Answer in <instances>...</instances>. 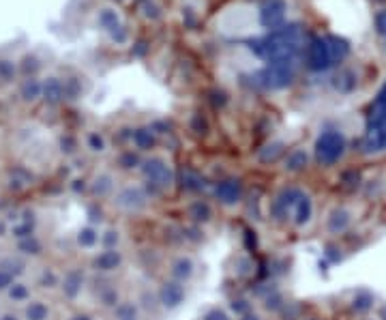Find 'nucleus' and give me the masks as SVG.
Returning a JSON list of instances; mask_svg holds the SVG:
<instances>
[{"instance_id":"1","label":"nucleus","mask_w":386,"mask_h":320,"mask_svg":"<svg viewBox=\"0 0 386 320\" xmlns=\"http://www.w3.org/2000/svg\"><path fill=\"white\" fill-rule=\"evenodd\" d=\"M138 174H140V181L144 183V187L148 189V194L152 196V200L161 198L165 194H172L176 187V181H179L172 159L161 153H150V155L142 157Z\"/></svg>"},{"instance_id":"2","label":"nucleus","mask_w":386,"mask_h":320,"mask_svg":"<svg viewBox=\"0 0 386 320\" xmlns=\"http://www.w3.org/2000/svg\"><path fill=\"white\" fill-rule=\"evenodd\" d=\"M361 148L367 157H378L386 153V84L378 90L375 99L369 105Z\"/></svg>"},{"instance_id":"3","label":"nucleus","mask_w":386,"mask_h":320,"mask_svg":"<svg viewBox=\"0 0 386 320\" xmlns=\"http://www.w3.org/2000/svg\"><path fill=\"white\" fill-rule=\"evenodd\" d=\"M88 286H90V271H88L86 262L84 260L67 262L63 266V280H61L56 299L63 307L86 303Z\"/></svg>"},{"instance_id":"4","label":"nucleus","mask_w":386,"mask_h":320,"mask_svg":"<svg viewBox=\"0 0 386 320\" xmlns=\"http://www.w3.org/2000/svg\"><path fill=\"white\" fill-rule=\"evenodd\" d=\"M150 204H152V196L148 194V189L144 187L142 181L121 183V187L116 189L112 200L107 202V206L121 218H140L150 211Z\"/></svg>"},{"instance_id":"5","label":"nucleus","mask_w":386,"mask_h":320,"mask_svg":"<svg viewBox=\"0 0 386 320\" xmlns=\"http://www.w3.org/2000/svg\"><path fill=\"white\" fill-rule=\"evenodd\" d=\"M129 292L125 290L121 278H107V275H92L90 273V286H88V295H86V303L92 305L97 312H101L105 318L107 314H112L123 299Z\"/></svg>"},{"instance_id":"6","label":"nucleus","mask_w":386,"mask_h":320,"mask_svg":"<svg viewBox=\"0 0 386 320\" xmlns=\"http://www.w3.org/2000/svg\"><path fill=\"white\" fill-rule=\"evenodd\" d=\"M313 162L328 170L335 168L344 162V157L348 153V138L339 127H326L318 134L313 142Z\"/></svg>"},{"instance_id":"7","label":"nucleus","mask_w":386,"mask_h":320,"mask_svg":"<svg viewBox=\"0 0 386 320\" xmlns=\"http://www.w3.org/2000/svg\"><path fill=\"white\" fill-rule=\"evenodd\" d=\"M358 218H361V208L354 202H348V200L335 202V204H330L324 213L322 230L330 239H342V237L352 232Z\"/></svg>"},{"instance_id":"8","label":"nucleus","mask_w":386,"mask_h":320,"mask_svg":"<svg viewBox=\"0 0 386 320\" xmlns=\"http://www.w3.org/2000/svg\"><path fill=\"white\" fill-rule=\"evenodd\" d=\"M348 54V45L339 39H315L307 47V67L311 71H326L335 63L344 61Z\"/></svg>"},{"instance_id":"9","label":"nucleus","mask_w":386,"mask_h":320,"mask_svg":"<svg viewBox=\"0 0 386 320\" xmlns=\"http://www.w3.org/2000/svg\"><path fill=\"white\" fill-rule=\"evenodd\" d=\"M88 271L92 275H107V278H121L125 266L129 264L127 249H105L99 247L95 254L84 258Z\"/></svg>"},{"instance_id":"10","label":"nucleus","mask_w":386,"mask_h":320,"mask_svg":"<svg viewBox=\"0 0 386 320\" xmlns=\"http://www.w3.org/2000/svg\"><path fill=\"white\" fill-rule=\"evenodd\" d=\"M200 260L193 251L189 249H176L172 251L168 258H165V264H163V271H165V278L170 280H176L181 284H187L191 286L198 275H200Z\"/></svg>"},{"instance_id":"11","label":"nucleus","mask_w":386,"mask_h":320,"mask_svg":"<svg viewBox=\"0 0 386 320\" xmlns=\"http://www.w3.org/2000/svg\"><path fill=\"white\" fill-rule=\"evenodd\" d=\"M63 266L65 264L54 262L52 258H43V260L32 264L30 280H32L39 295L56 297V292L61 288V280H63Z\"/></svg>"},{"instance_id":"12","label":"nucleus","mask_w":386,"mask_h":320,"mask_svg":"<svg viewBox=\"0 0 386 320\" xmlns=\"http://www.w3.org/2000/svg\"><path fill=\"white\" fill-rule=\"evenodd\" d=\"M305 189L298 187V185H288V187H282L277 194H275L270 200H268V218L272 224L277 226H290V220H292V211L301 198Z\"/></svg>"},{"instance_id":"13","label":"nucleus","mask_w":386,"mask_h":320,"mask_svg":"<svg viewBox=\"0 0 386 320\" xmlns=\"http://www.w3.org/2000/svg\"><path fill=\"white\" fill-rule=\"evenodd\" d=\"M119 187H121V179H119V172L114 168H99L86 179V194L84 196L90 198L92 202H105L107 204Z\"/></svg>"},{"instance_id":"14","label":"nucleus","mask_w":386,"mask_h":320,"mask_svg":"<svg viewBox=\"0 0 386 320\" xmlns=\"http://www.w3.org/2000/svg\"><path fill=\"white\" fill-rule=\"evenodd\" d=\"M155 292H157V303H159L161 314L179 312L189 299V286L187 284H181V282L170 280L165 275L155 284Z\"/></svg>"},{"instance_id":"15","label":"nucleus","mask_w":386,"mask_h":320,"mask_svg":"<svg viewBox=\"0 0 386 320\" xmlns=\"http://www.w3.org/2000/svg\"><path fill=\"white\" fill-rule=\"evenodd\" d=\"M215 204L226 211H234L245 202V183L239 177H226L212 187Z\"/></svg>"},{"instance_id":"16","label":"nucleus","mask_w":386,"mask_h":320,"mask_svg":"<svg viewBox=\"0 0 386 320\" xmlns=\"http://www.w3.org/2000/svg\"><path fill=\"white\" fill-rule=\"evenodd\" d=\"M24 320H61L63 305L56 297L49 295H35L22 309Z\"/></svg>"},{"instance_id":"17","label":"nucleus","mask_w":386,"mask_h":320,"mask_svg":"<svg viewBox=\"0 0 386 320\" xmlns=\"http://www.w3.org/2000/svg\"><path fill=\"white\" fill-rule=\"evenodd\" d=\"M69 241H71V249L78 251L84 260L101 247V226L95 222H84L73 230Z\"/></svg>"},{"instance_id":"18","label":"nucleus","mask_w":386,"mask_h":320,"mask_svg":"<svg viewBox=\"0 0 386 320\" xmlns=\"http://www.w3.org/2000/svg\"><path fill=\"white\" fill-rule=\"evenodd\" d=\"M318 220V200L315 196L305 189L292 211V220H290V226L298 232H307Z\"/></svg>"},{"instance_id":"19","label":"nucleus","mask_w":386,"mask_h":320,"mask_svg":"<svg viewBox=\"0 0 386 320\" xmlns=\"http://www.w3.org/2000/svg\"><path fill=\"white\" fill-rule=\"evenodd\" d=\"M3 247L13 249L16 254L24 256L30 262H39V260L47 258V254H49V239L41 232V235L24 237V239H18V241H9Z\"/></svg>"},{"instance_id":"20","label":"nucleus","mask_w":386,"mask_h":320,"mask_svg":"<svg viewBox=\"0 0 386 320\" xmlns=\"http://www.w3.org/2000/svg\"><path fill=\"white\" fill-rule=\"evenodd\" d=\"M35 172L26 166H16L7 168L0 177V189H7L9 194H24L28 191L35 183Z\"/></svg>"},{"instance_id":"21","label":"nucleus","mask_w":386,"mask_h":320,"mask_svg":"<svg viewBox=\"0 0 386 320\" xmlns=\"http://www.w3.org/2000/svg\"><path fill=\"white\" fill-rule=\"evenodd\" d=\"M215 204L210 200H204V198H193L185 204V218L189 224L198 226V228H204L208 224L215 222Z\"/></svg>"},{"instance_id":"22","label":"nucleus","mask_w":386,"mask_h":320,"mask_svg":"<svg viewBox=\"0 0 386 320\" xmlns=\"http://www.w3.org/2000/svg\"><path fill=\"white\" fill-rule=\"evenodd\" d=\"M311 162H313V153H309L307 146H296V148L288 150V155L284 157L282 170L288 177H301L309 170Z\"/></svg>"},{"instance_id":"23","label":"nucleus","mask_w":386,"mask_h":320,"mask_svg":"<svg viewBox=\"0 0 386 320\" xmlns=\"http://www.w3.org/2000/svg\"><path fill=\"white\" fill-rule=\"evenodd\" d=\"M378 303H380V301H378V297H375L371 290L358 288V290H354V292L350 295V299L346 301V307H348L350 316H354V318H367L369 314L375 312Z\"/></svg>"},{"instance_id":"24","label":"nucleus","mask_w":386,"mask_h":320,"mask_svg":"<svg viewBox=\"0 0 386 320\" xmlns=\"http://www.w3.org/2000/svg\"><path fill=\"white\" fill-rule=\"evenodd\" d=\"M35 295H39V292H37V288H35V284H32V280H30V275H28V278L18 280L9 290L3 295V299H5L7 307L22 309Z\"/></svg>"},{"instance_id":"25","label":"nucleus","mask_w":386,"mask_h":320,"mask_svg":"<svg viewBox=\"0 0 386 320\" xmlns=\"http://www.w3.org/2000/svg\"><path fill=\"white\" fill-rule=\"evenodd\" d=\"M129 232L119 222H105L101 224V247L105 249H127Z\"/></svg>"},{"instance_id":"26","label":"nucleus","mask_w":386,"mask_h":320,"mask_svg":"<svg viewBox=\"0 0 386 320\" xmlns=\"http://www.w3.org/2000/svg\"><path fill=\"white\" fill-rule=\"evenodd\" d=\"M18 97L28 108H35L37 103L43 101V80L37 76H24L18 84Z\"/></svg>"},{"instance_id":"27","label":"nucleus","mask_w":386,"mask_h":320,"mask_svg":"<svg viewBox=\"0 0 386 320\" xmlns=\"http://www.w3.org/2000/svg\"><path fill=\"white\" fill-rule=\"evenodd\" d=\"M288 307H290V301H288V297H286V292L282 290V288H270L268 292H264L262 297H260V309L268 316H279V314H284V312H288Z\"/></svg>"},{"instance_id":"28","label":"nucleus","mask_w":386,"mask_h":320,"mask_svg":"<svg viewBox=\"0 0 386 320\" xmlns=\"http://www.w3.org/2000/svg\"><path fill=\"white\" fill-rule=\"evenodd\" d=\"M43 103L47 105H61L65 103V90H63V78H45L43 80Z\"/></svg>"},{"instance_id":"29","label":"nucleus","mask_w":386,"mask_h":320,"mask_svg":"<svg viewBox=\"0 0 386 320\" xmlns=\"http://www.w3.org/2000/svg\"><path fill=\"white\" fill-rule=\"evenodd\" d=\"M82 146L88 155L92 157H103L107 150H109V142L107 138L99 131V129H90L84 134V140H82Z\"/></svg>"},{"instance_id":"30","label":"nucleus","mask_w":386,"mask_h":320,"mask_svg":"<svg viewBox=\"0 0 386 320\" xmlns=\"http://www.w3.org/2000/svg\"><path fill=\"white\" fill-rule=\"evenodd\" d=\"M105 316L101 312H97L92 305L88 303H80V305H71V307H63L61 320H103Z\"/></svg>"},{"instance_id":"31","label":"nucleus","mask_w":386,"mask_h":320,"mask_svg":"<svg viewBox=\"0 0 386 320\" xmlns=\"http://www.w3.org/2000/svg\"><path fill=\"white\" fill-rule=\"evenodd\" d=\"M288 155V148L284 142H268L264 148H260L258 153V162L268 166V164H282L284 157Z\"/></svg>"},{"instance_id":"32","label":"nucleus","mask_w":386,"mask_h":320,"mask_svg":"<svg viewBox=\"0 0 386 320\" xmlns=\"http://www.w3.org/2000/svg\"><path fill=\"white\" fill-rule=\"evenodd\" d=\"M131 144L138 153L150 155L152 148L157 146V136L150 127H138L135 131H131Z\"/></svg>"},{"instance_id":"33","label":"nucleus","mask_w":386,"mask_h":320,"mask_svg":"<svg viewBox=\"0 0 386 320\" xmlns=\"http://www.w3.org/2000/svg\"><path fill=\"white\" fill-rule=\"evenodd\" d=\"M198 320H236V316L228 303H210L200 312Z\"/></svg>"},{"instance_id":"34","label":"nucleus","mask_w":386,"mask_h":320,"mask_svg":"<svg viewBox=\"0 0 386 320\" xmlns=\"http://www.w3.org/2000/svg\"><path fill=\"white\" fill-rule=\"evenodd\" d=\"M284 3L282 0H272V3H268L266 7H264V24H268V26H277L282 20H284Z\"/></svg>"},{"instance_id":"35","label":"nucleus","mask_w":386,"mask_h":320,"mask_svg":"<svg viewBox=\"0 0 386 320\" xmlns=\"http://www.w3.org/2000/svg\"><path fill=\"white\" fill-rule=\"evenodd\" d=\"M16 80H18V67H16V63L0 59V88L11 86Z\"/></svg>"},{"instance_id":"36","label":"nucleus","mask_w":386,"mask_h":320,"mask_svg":"<svg viewBox=\"0 0 386 320\" xmlns=\"http://www.w3.org/2000/svg\"><path fill=\"white\" fill-rule=\"evenodd\" d=\"M228 305H230V309H232V314H234L236 318H241V316H245V314H249V312L255 309V301L249 299V297H245V295L234 297L232 303H228Z\"/></svg>"},{"instance_id":"37","label":"nucleus","mask_w":386,"mask_h":320,"mask_svg":"<svg viewBox=\"0 0 386 320\" xmlns=\"http://www.w3.org/2000/svg\"><path fill=\"white\" fill-rule=\"evenodd\" d=\"M140 164H142V159H140V157H133V150H131V153H123V155L119 157V162H116L114 170H116V172H131V170H138Z\"/></svg>"},{"instance_id":"38","label":"nucleus","mask_w":386,"mask_h":320,"mask_svg":"<svg viewBox=\"0 0 386 320\" xmlns=\"http://www.w3.org/2000/svg\"><path fill=\"white\" fill-rule=\"evenodd\" d=\"M80 146H82V142H78V140L71 138V136H65V138H61V142H59V148H61V153H63L65 157H73V155L78 153Z\"/></svg>"},{"instance_id":"39","label":"nucleus","mask_w":386,"mask_h":320,"mask_svg":"<svg viewBox=\"0 0 386 320\" xmlns=\"http://www.w3.org/2000/svg\"><path fill=\"white\" fill-rule=\"evenodd\" d=\"M18 280H22V278H16L13 273H9L5 266H0V297H3Z\"/></svg>"},{"instance_id":"40","label":"nucleus","mask_w":386,"mask_h":320,"mask_svg":"<svg viewBox=\"0 0 386 320\" xmlns=\"http://www.w3.org/2000/svg\"><path fill=\"white\" fill-rule=\"evenodd\" d=\"M375 26H378V35L382 39V49L386 52V11H380L375 16Z\"/></svg>"},{"instance_id":"41","label":"nucleus","mask_w":386,"mask_h":320,"mask_svg":"<svg viewBox=\"0 0 386 320\" xmlns=\"http://www.w3.org/2000/svg\"><path fill=\"white\" fill-rule=\"evenodd\" d=\"M0 320H24L22 312L16 309V307H7L3 314H0Z\"/></svg>"},{"instance_id":"42","label":"nucleus","mask_w":386,"mask_h":320,"mask_svg":"<svg viewBox=\"0 0 386 320\" xmlns=\"http://www.w3.org/2000/svg\"><path fill=\"white\" fill-rule=\"evenodd\" d=\"M236 320H266V314L262 309H253V312H249V314H245Z\"/></svg>"},{"instance_id":"43","label":"nucleus","mask_w":386,"mask_h":320,"mask_svg":"<svg viewBox=\"0 0 386 320\" xmlns=\"http://www.w3.org/2000/svg\"><path fill=\"white\" fill-rule=\"evenodd\" d=\"M375 320H386V301H382V303H378V307H375Z\"/></svg>"},{"instance_id":"44","label":"nucleus","mask_w":386,"mask_h":320,"mask_svg":"<svg viewBox=\"0 0 386 320\" xmlns=\"http://www.w3.org/2000/svg\"><path fill=\"white\" fill-rule=\"evenodd\" d=\"M298 320H324V316H320V314H303Z\"/></svg>"},{"instance_id":"45","label":"nucleus","mask_w":386,"mask_h":320,"mask_svg":"<svg viewBox=\"0 0 386 320\" xmlns=\"http://www.w3.org/2000/svg\"><path fill=\"white\" fill-rule=\"evenodd\" d=\"M7 309V303H5V299L3 297H0V314H3Z\"/></svg>"},{"instance_id":"46","label":"nucleus","mask_w":386,"mask_h":320,"mask_svg":"<svg viewBox=\"0 0 386 320\" xmlns=\"http://www.w3.org/2000/svg\"><path fill=\"white\" fill-rule=\"evenodd\" d=\"M129 320H146V316H138V318H129Z\"/></svg>"}]
</instances>
